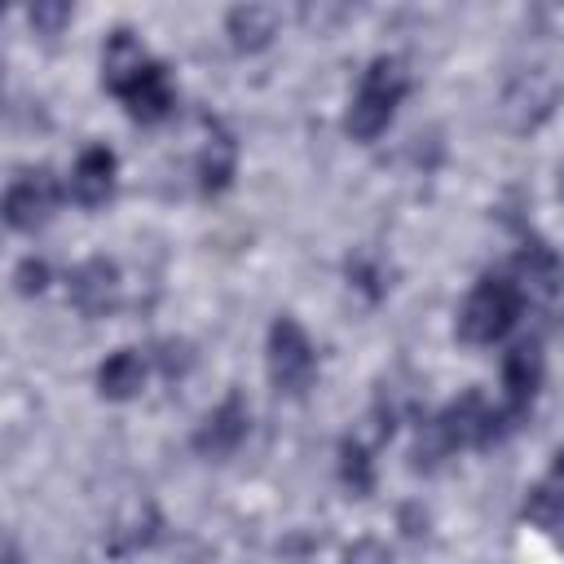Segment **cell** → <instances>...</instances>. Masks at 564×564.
Wrapping results in <instances>:
<instances>
[{"instance_id": "8992f818", "label": "cell", "mask_w": 564, "mask_h": 564, "mask_svg": "<svg viewBox=\"0 0 564 564\" xmlns=\"http://www.w3.org/2000/svg\"><path fill=\"white\" fill-rule=\"evenodd\" d=\"M62 203V185L48 167H22L4 189V225L18 234H35Z\"/></svg>"}, {"instance_id": "277c9868", "label": "cell", "mask_w": 564, "mask_h": 564, "mask_svg": "<svg viewBox=\"0 0 564 564\" xmlns=\"http://www.w3.org/2000/svg\"><path fill=\"white\" fill-rule=\"evenodd\" d=\"M264 366H269V383L282 397H304L317 379V352L313 339L304 335V326L291 313H278L269 326V344H264Z\"/></svg>"}, {"instance_id": "30bf717a", "label": "cell", "mask_w": 564, "mask_h": 564, "mask_svg": "<svg viewBox=\"0 0 564 564\" xmlns=\"http://www.w3.org/2000/svg\"><path fill=\"white\" fill-rule=\"evenodd\" d=\"M115 172H119V159L110 145H84L75 167H70V198L79 207H106L110 194H115Z\"/></svg>"}, {"instance_id": "e0dca14e", "label": "cell", "mask_w": 564, "mask_h": 564, "mask_svg": "<svg viewBox=\"0 0 564 564\" xmlns=\"http://www.w3.org/2000/svg\"><path fill=\"white\" fill-rule=\"evenodd\" d=\"M339 485H344L352 498H366V494L375 489V463H370L366 445L352 441V436L339 441Z\"/></svg>"}, {"instance_id": "4fadbf2b", "label": "cell", "mask_w": 564, "mask_h": 564, "mask_svg": "<svg viewBox=\"0 0 564 564\" xmlns=\"http://www.w3.org/2000/svg\"><path fill=\"white\" fill-rule=\"evenodd\" d=\"M278 22H282L278 4H234L229 18H225V35L238 53H260V48L273 44Z\"/></svg>"}, {"instance_id": "ac0fdd59", "label": "cell", "mask_w": 564, "mask_h": 564, "mask_svg": "<svg viewBox=\"0 0 564 564\" xmlns=\"http://www.w3.org/2000/svg\"><path fill=\"white\" fill-rule=\"evenodd\" d=\"M70 4L66 0H35L31 9H26V22H31V31L35 35H44V40H53V35H62V26L70 22Z\"/></svg>"}, {"instance_id": "5b68a950", "label": "cell", "mask_w": 564, "mask_h": 564, "mask_svg": "<svg viewBox=\"0 0 564 564\" xmlns=\"http://www.w3.org/2000/svg\"><path fill=\"white\" fill-rule=\"evenodd\" d=\"M560 93H564V88H560V79H555L546 66L516 70V75L507 79L502 97H498V119H502V128H511V132H533V128H542V123L555 115Z\"/></svg>"}, {"instance_id": "6da1fadb", "label": "cell", "mask_w": 564, "mask_h": 564, "mask_svg": "<svg viewBox=\"0 0 564 564\" xmlns=\"http://www.w3.org/2000/svg\"><path fill=\"white\" fill-rule=\"evenodd\" d=\"M489 401L480 388H467L463 397H454L441 414H432L419 436H414V471H436L445 467V458H454L458 449H485V432H489Z\"/></svg>"}, {"instance_id": "ba28073f", "label": "cell", "mask_w": 564, "mask_h": 564, "mask_svg": "<svg viewBox=\"0 0 564 564\" xmlns=\"http://www.w3.org/2000/svg\"><path fill=\"white\" fill-rule=\"evenodd\" d=\"M511 282L520 286L524 300H555L564 291V260L555 247H546L542 238H529L516 260H511Z\"/></svg>"}, {"instance_id": "2e32d148", "label": "cell", "mask_w": 564, "mask_h": 564, "mask_svg": "<svg viewBox=\"0 0 564 564\" xmlns=\"http://www.w3.org/2000/svg\"><path fill=\"white\" fill-rule=\"evenodd\" d=\"M234 172H238V141L216 123L207 132L203 150H198V189L203 194H220V189H229Z\"/></svg>"}, {"instance_id": "9c48e42d", "label": "cell", "mask_w": 564, "mask_h": 564, "mask_svg": "<svg viewBox=\"0 0 564 564\" xmlns=\"http://www.w3.org/2000/svg\"><path fill=\"white\" fill-rule=\"evenodd\" d=\"M66 300H70L84 317H106V313H115V304H119V269H115V260L93 256V260H84L79 269H70V278H66Z\"/></svg>"}, {"instance_id": "3957f363", "label": "cell", "mask_w": 564, "mask_h": 564, "mask_svg": "<svg viewBox=\"0 0 564 564\" xmlns=\"http://www.w3.org/2000/svg\"><path fill=\"white\" fill-rule=\"evenodd\" d=\"M520 308H524L520 286L511 278H502V273H485L467 291V300H463V308L454 317V330H458L463 344L485 348V344H498L520 322Z\"/></svg>"}, {"instance_id": "ffe728a7", "label": "cell", "mask_w": 564, "mask_h": 564, "mask_svg": "<svg viewBox=\"0 0 564 564\" xmlns=\"http://www.w3.org/2000/svg\"><path fill=\"white\" fill-rule=\"evenodd\" d=\"M348 278H352L357 286H366V291H370V300H379V295L388 291V282H383V273L370 264V256H357V260H348Z\"/></svg>"}, {"instance_id": "52a82bcc", "label": "cell", "mask_w": 564, "mask_h": 564, "mask_svg": "<svg viewBox=\"0 0 564 564\" xmlns=\"http://www.w3.org/2000/svg\"><path fill=\"white\" fill-rule=\"evenodd\" d=\"M247 432H251V410H247L242 392H225V397H220V405H216V410H207V419L194 427L189 445H194V454H198V458L220 463V458H229V454L247 441Z\"/></svg>"}, {"instance_id": "44dd1931", "label": "cell", "mask_w": 564, "mask_h": 564, "mask_svg": "<svg viewBox=\"0 0 564 564\" xmlns=\"http://www.w3.org/2000/svg\"><path fill=\"white\" fill-rule=\"evenodd\" d=\"M348 564H392V560H388V551H383L375 538H361V542L348 551Z\"/></svg>"}, {"instance_id": "7c38bea8", "label": "cell", "mask_w": 564, "mask_h": 564, "mask_svg": "<svg viewBox=\"0 0 564 564\" xmlns=\"http://www.w3.org/2000/svg\"><path fill=\"white\" fill-rule=\"evenodd\" d=\"M150 62H154V57L145 53L141 35H137L132 26H115V31L106 35V44H101V84H106L110 93H119V88H128Z\"/></svg>"}, {"instance_id": "d6986e66", "label": "cell", "mask_w": 564, "mask_h": 564, "mask_svg": "<svg viewBox=\"0 0 564 564\" xmlns=\"http://www.w3.org/2000/svg\"><path fill=\"white\" fill-rule=\"evenodd\" d=\"M48 286V264L35 260V256H22L18 269H13V291L18 295H40Z\"/></svg>"}, {"instance_id": "7a4b0ae2", "label": "cell", "mask_w": 564, "mask_h": 564, "mask_svg": "<svg viewBox=\"0 0 564 564\" xmlns=\"http://www.w3.org/2000/svg\"><path fill=\"white\" fill-rule=\"evenodd\" d=\"M405 88H410L405 62L392 57V53H379V57L361 70V84H357V93H352V101H348V115H344V132H348L352 141H375V137L392 123V115H397Z\"/></svg>"}, {"instance_id": "9a60e30c", "label": "cell", "mask_w": 564, "mask_h": 564, "mask_svg": "<svg viewBox=\"0 0 564 564\" xmlns=\"http://www.w3.org/2000/svg\"><path fill=\"white\" fill-rule=\"evenodd\" d=\"M520 516L538 529H560L564 524V449L551 458V467L542 471V480L529 489Z\"/></svg>"}, {"instance_id": "8fae6325", "label": "cell", "mask_w": 564, "mask_h": 564, "mask_svg": "<svg viewBox=\"0 0 564 564\" xmlns=\"http://www.w3.org/2000/svg\"><path fill=\"white\" fill-rule=\"evenodd\" d=\"M115 97L123 101V110H128L137 123H159V119H167L172 106H176V93H172V79H167V66H163V62H150V66H145L128 88H119Z\"/></svg>"}, {"instance_id": "5bb4252c", "label": "cell", "mask_w": 564, "mask_h": 564, "mask_svg": "<svg viewBox=\"0 0 564 564\" xmlns=\"http://www.w3.org/2000/svg\"><path fill=\"white\" fill-rule=\"evenodd\" d=\"M145 357L141 348H115L101 366H97V397L101 401H132L141 388H145Z\"/></svg>"}]
</instances>
